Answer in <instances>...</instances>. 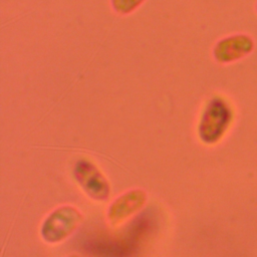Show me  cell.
<instances>
[{
    "mask_svg": "<svg viewBox=\"0 0 257 257\" xmlns=\"http://www.w3.org/2000/svg\"><path fill=\"white\" fill-rule=\"evenodd\" d=\"M72 173L76 182L91 199L99 202L108 199L109 183L93 163L88 160H78Z\"/></svg>",
    "mask_w": 257,
    "mask_h": 257,
    "instance_id": "3",
    "label": "cell"
},
{
    "mask_svg": "<svg viewBox=\"0 0 257 257\" xmlns=\"http://www.w3.org/2000/svg\"><path fill=\"white\" fill-rule=\"evenodd\" d=\"M254 47L250 36L244 34L233 35L222 39L215 47V57L220 62H231L249 54Z\"/></svg>",
    "mask_w": 257,
    "mask_h": 257,
    "instance_id": "5",
    "label": "cell"
},
{
    "mask_svg": "<svg viewBox=\"0 0 257 257\" xmlns=\"http://www.w3.org/2000/svg\"><path fill=\"white\" fill-rule=\"evenodd\" d=\"M82 221L81 213L72 206L55 209L44 220L41 236L47 243H58L71 235Z\"/></svg>",
    "mask_w": 257,
    "mask_h": 257,
    "instance_id": "2",
    "label": "cell"
},
{
    "mask_svg": "<svg viewBox=\"0 0 257 257\" xmlns=\"http://www.w3.org/2000/svg\"><path fill=\"white\" fill-rule=\"evenodd\" d=\"M256 8H257V6H256Z\"/></svg>",
    "mask_w": 257,
    "mask_h": 257,
    "instance_id": "7",
    "label": "cell"
},
{
    "mask_svg": "<svg viewBox=\"0 0 257 257\" xmlns=\"http://www.w3.org/2000/svg\"><path fill=\"white\" fill-rule=\"evenodd\" d=\"M144 190L134 189L116 198L108 208L107 219L111 225H117L138 212L146 203Z\"/></svg>",
    "mask_w": 257,
    "mask_h": 257,
    "instance_id": "4",
    "label": "cell"
},
{
    "mask_svg": "<svg viewBox=\"0 0 257 257\" xmlns=\"http://www.w3.org/2000/svg\"><path fill=\"white\" fill-rule=\"evenodd\" d=\"M232 120V109L229 103L215 97L207 104L200 124L199 136L205 144H215L226 133Z\"/></svg>",
    "mask_w": 257,
    "mask_h": 257,
    "instance_id": "1",
    "label": "cell"
},
{
    "mask_svg": "<svg viewBox=\"0 0 257 257\" xmlns=\"http://www.w3.org/2000/svg\"><path fill=\"white\" fill-rule=\"evenodd\" d=\"M68 257H79V256H77V255H70V256H68Z\"/></svg>",
    "mask_w": 257,
    "mask_h": 257,
    "instance_id": "6",
    "label": "cell"
}]
</instances>
